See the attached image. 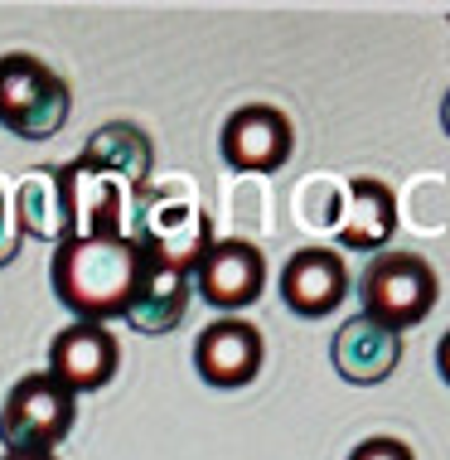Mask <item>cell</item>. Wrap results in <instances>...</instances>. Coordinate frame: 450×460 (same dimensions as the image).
Returning a JSON list of instances; mask_svg holds the SVG:
<instances>
[{
	"label": "cell",
	"mask_w": 450,
	"mask_h": 460,
	"mask_svg": "<svg viewBox=\"0 0 450 460\" xmlns=\"http://www.w3.org/2000/svg\"><path fill=\"white\" fill-rule=\"evenodd\" d=\"M330 364L344 383H358V388L383 383L387 373L402 364V334L387 330L383 320H373V315H354L340 325V334H334Z\"/></svg>",
	"instance_id": "30bf717a"
},
{
	"label": "cell",
	"mask_w": 450,
	"mask_h": 460,
	"mask_svg": "<svg viewBox=\"0 0 450 460\" xmlns=\"http://www.w3.org/2000/svg\"><path fill=\"white\" fill-rule=\"evenodd\" d=\"M397 228V204L393 190L383 180H354L344 194V214H340V243L354 252H378Z\"/></svg>",
	"instance_id": "9a60e30c"
},
{
	"label": "cell",
	"mask_w": 450,
	"mask_h": 460,
	"mask_svg": "<svg viewBox=\"0 0 450 460\" xmlns=\"http://www.w3.org/2000/svg\"><path fill=\"white\" fill-rule=\"evenodd\" d=\"M58 175H64L68 194V238H117V233H127V204H131L127 184L87 165L83 155L58 165Z\"/></svg>",
	"instance_id": "8992f818"
},
{
	"label": "cell",
	"mask_w": 450,
	"mask_h": 460,
	"mask_svg": "<svg viewBox=\"0 0 450 460\" xmlns=\"http://www.w3.org/2000/svg\"><path fill=\"white\" fill-rule=\"evenodd\" d=\"M194 291H190V271L170 267V262H155V257L141 252V277L131 286V301H127V325L141 330V334H170L174 325L184 320Z\"/></svg>",
	"instance_id": "7c38bea8"
},
{
	"label": "cell",
	"mask_w": 450,
	"mask_h": 460,
	"mask_svg": "<svg viewBox=\"0 0 450 460\" xmlns=\"http://www.w3.org/2000/svg\"><path fill=\"white\" fill-rule=\"evenodd\" d=\"M436 271L427 267V257L417 252H378L358 277V301H364V315L383 320L387 330L402 334L407 325L431 315L436 305Z\"/></svg>",
	"instance_id": "3957f363"
},
{
	"label": "cell",
	"mask_w": 450,
	"mask_h": 460,
	"mask_svg": "<svg viewBox=\"0 0 450 460\" xmlns=\"http://www.w3.org/2000/svg\"><path fill=\"white\" fill-rule=\"evenodd\" d=\"M68 111H73V88L64 78H49V88L34 97V107L20 117V127H15V136L20 141H49V136H58L64 131V121H68Z\"/></svg>",
	"instance_id": "e0dca14e"
},
{
	"label": "cell",
	"mask_w": 450,
	"mask_h": 460,
	"mask_svg": "<svg viewBox=\"0 0 450 460\" xmlns=\"http://www.w3.org/2000/svg\"><path fill=\"white\" fill-rule=\"evenodd\" d=\"M20 252V223H15V204L0 194V267H10Z\"/></svg>",
	"instance_id": "d6986e66"
},
{
	"label": "cell",
	"mask_w": 450,
	"mask_h": 460,
	"mask_svg": "<svg viewBox=\"0 0 450 460\" xmlns=\"http://www.w3.org/2000/svg\"><path fill=\"white\" fill-rule=\"evenodd\" d=\"M49 73L34 54H5L0 58V127L15 131L20 117L34 107V97L49 88Z\"/></svg>",
	"instance_id": "2e32d148"
},
{
	"label": "cell",
	"mask_w": 450,
	"mask_h": 460,
	"mask_svg": "<svg viewBox=\"0 0 450 460\" xmlns=\"http://www.w3.org/2000/svg\"><path fill=\"white\" fill-rule=\"evenodd\" d=\"M261 330L247 325L237 315H223L214 320L194 344V364H199V378L214 383V388H247V383L261 373Z\"/></svg>",
	"instance_id": "9c48e42d"
},
{
	"label": "cell",
	"mask_w": 450,
	"mask_h": 460,
	"mask_svg": "<svg viewBox=\"0 0 450 460\" xmlns=\"http://www.w3.org/2000/svg\"><path fill=\"white\" fill-rule=\"evenodd\" d=\"M0 460H54V451H5Z\"/></svg>",
	"instance_id": "ffe728a7"
},
{
	"label": "cell",
	"mask_w": 450,
	"mask_h": 460,
	"mask_svg": "<svg viewBox=\"0 0 450 460\" xmlns=\"http://www.w3.org/2000/svg\"><path fill=\"white\" fill-rule=\"evenodd\" d=\"M127 238L141 247L155 262H170L180 271H194L199 257L214 247V228L208 214L194 208L184 194H155V190H136L127 204Z\"/></svg>",
	"instance_id": "7a4b0ae2"
},
{
	"label": "cell",
	"mask_w": 450,
	"mask_h": 460,
	"mask_svg": "<svg viewBox=\"0 0 450 460\" xmlns=\"http://www.w3.org/2000/svg\"><path fill=\"white\" fill-rule=\"evenodd\" d=\"M87 165H97L102 175H111L127 190H150V175H155V146L141 127L131 121H107L87 136V151H83Z\"/></svg>",
	"instance_id": "4fadbf2b"
},
{
	"label": "cell",
	"mask_w": 450,
	"mask_h": 460,
	"mask_svg": "<svg viewBox=\"0 0 450 460\" xmlns=\"http://www.w3.org/2000/svg\"><path fill=\"white\" fill-rule=\"evenodd\" d=\"M223 160L243 175H271L291 160L296 131L286 121V111L277 107H237L228 121H223Z\"/></svg>",
	"instance_id": "ba28073f"
},
{
	"label": "cell",
	"mask_w": 450,
	"mask_h": 460,
	"mask_svg": "<svg viewBox=\"0 0 450 460\" xmlns=\"http://www.w3.org/2000/svg\"><path fill=\"white\" fill-rule=\"evenodd\" d=\"M141 277V247L127 233L117 238H68L54 247L49 286L78 320H107L127 315L131 286Z\"/></svg>",
	"instance_id": "6da1fadb"
},
{
	"label": "cell",
	"mask_w": 450,
	"mask_h": 460,
	"mask_svg": "<svg viewBox=\"0 0 450 460\" xmlns=\"http://www.w3.org/2000/svg\"><path fill=\"white\" fill-rule=\"evenodd\" d=\"M190 291H199V301L214 310H247L267 291V257L247 238H223L199 257V267L190 271Z\"/></svg>",
	"instance_id": "5b68a950"
},
{
	"label": "cell",
	"mask_w": 450,
	"mask_h": 460,
	"mask_svg": "<svg viewBox=\"0 0 450 460\" xmlns=\"http://www.w3.org/2000/svg\"><path fill=\"white\" fill-rule=\"evenodd\" d=\"M73 412H78V397L54 373H24L5 397L0 441L5 451H54L73 431Z\"/></svg>",
	"instance_id": "277c9868"
},
{
	"label": "cell",
	"mask_w": 450,
	"mask_h": 460,
	"mask_svg": "<svg viewBox=\"0 0 450 460\" xmlns=\"http://www.w3.org/2000/svg\"><path fill=\"white\" fill-rule=\"evenodd\" d=\"M349 460H411V446L397 441V437H368V441L354 446Z\"/></svg>",
	"instance_id": "ac0fdd59"
},
{
	"label": "cell",
	"mask_w": 450,
	"mask_h": 460,
	"mask_svg": "<svg viewBox=\"0 0 450 460\" xmlns=\"http://www.w3.org/2000/svg\"><path fill=\"white\" fill-rule=\"evenodd\" d=\"M117 364H121V344L117 334L97 320H73L68 330L54 334L49 344V373H54L64 388L78 397V393H97L117 378Z\"/></svg>",
	"instance_id": "52a82bcc"
},
{
	"label": "cell",
	"mask_w": 450,
	"mask_h": 460,
	"mask_svg": "<svg viewBox=\"0 0 450 460\" xmlns=\"http://www.w3.org/2000/svg\"><path fill=\"white\" fill-rule=\"evenodd\" d=\"M349 296V267L340 262V252L330 247H300L291 252V262L281 267V301L305 320L330 315Z\"/></svg>",
	"instance_id": "8fae6325"
},
{
	"label": "cell",
	"mask_w": 450,
	"mask_h": 460,
	"mask_svg": "<svg viewBox=\"0 0 450 460\" xmlns=\"http://www.w3.org/2000/svg\"><path fill=\"white\" fill-rule=\"evenodd\" d=\"M15 223L20 238L34 243H68V194H64V175L58 170H30L15 190Z\"/></svg>",
	"instance_id": "5bb4252c"
}]
</instances>
